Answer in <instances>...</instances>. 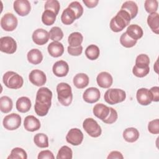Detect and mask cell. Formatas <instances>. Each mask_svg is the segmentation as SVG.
I'll return each mask as SVG.
<instances>
[{
  "label": "cell",
  "instance_id": "obj_39",
  "mask_svg": "<svg viewBox=\"0 0 159 159\" xmlns=\"http://www.w3.org/2000/svg\"><path fill=\"white\" fill-rule=\"evenodd\" d=\"M50 39L53 41L61 40L63 37V32L59 27H53L49 32Z\"/></svg>",
  "mask_w": 159,
  "mask_h": 159
},
{
  "label": "cell",
  "instance_id": "obj_13",
  "mask_svg": "<svg viewBox=\"0 0 159 159\" xmlns=\"http://www.w3.org/2000/svg\"><path fill=\"white\" fill-rule=\"evenodd\" d=\"M33 42L39 45H43L48 42L50 35L49 32L43 29H37L32 35Z\"/></svg>",
  "mask_w": 159,
  "mask_h": 159
},
{
  "label": "cell",
  "instance_id": "obj_31",
  "mask_svg": "<svg viewBox=\"0 0 159 159\" xmlns=\"http://www.w3.org/2000/svg\"><path fill=\"white\" fill-rule=\"evenodd\" d=\"M100 54V50L98 46L94 44L89 45L85 50V55L90 60H96Z\"/></svg>",
  "mask_w": 159,
  "mask_h": 159
},
{
  "label": "cell",
  "instance_id": "obj_27",
  "mask_svg": "<svg viewBox=\"0 0 159 159\" xmlns=\"http://www.w3.org/2000/svg\"><path fill=\"white\" fill-rule=\"evenodd\" d=\"M147 24L153 32L159 34V15L157 12L152 13L147 17Z\"/></svg>",
  "mask_w": 159,
  "mask_h": 159
},
{
  "label": "cell",
  "instance_id": "obj_6",
  "mask_svg": "<svg viewBox=\"0 0 159 159\" xmlns=\"http://www.w3.org/2000/svg\"><path fill=\"white\" fill-rule=\"evenodd\" d=\"M83 127L86 133L92 137H98L102 133L101 126L93 118H86L83 122Z\"/></svg>",
  "mask_w": 159,
  "mask_h": 159
},
{
  "label": "cell",
  "instance_id": "obj_42",
  "mask_svg": "<svg viewBox=\"0 0 159 159\" xmlns=\"http://www.w3.org/2000/svg\"><path fill=\"white\" fill-rule=\"evenodd\" d=\"M118 117V114L117 111L112 107H109V114L107 118H106L104 120H102L106 124H111L114 123Z\"/></svg>",
  "mask_w": 159,
  "mask_h": 159
},
{
  "label": "cell",
  "instance_id": "obj_1",
  "mask_svg": "<svg viewBox=\"0 0 159 159\" xmlns=\"http://www.w3.org/2000/svg\"><path fill=\"white\" fill-rule=\"evenodd\" d=\"M52 92L47 87L40 88L37 92L34 110L39 116L47 114L52 104Z\"/></svg>",
  "mask_w": 159,
  "mask_h": 159
},
{
  "label": "cell",
  "instance_id": "obj_23",
  "mask_svg": "<svg viewBox=\"0 0 159 159\" xmlns=\"http://www.w3.org/2000/svg\"><path fill=\"white\" fill-rule=\"evenodd\" d=\"M27 58L30 63L33 65H38L42 62L43 60V55L39 49L33 48L28 52Z\"/></svg>",
  "mask_w": 159,
  "mask_h": 159
},
{
  "label": "cell",
  "instance_id": "obj_29",
  "mask_svg": "<svg viewBox=\"0 0 159 159\" xmlns=\"http://www.w3.org/2000/svg\"><path fill=\"white\" fill-rule=\"evenodd\" d=\"M83 40V37L82 34L78 32H75L71 33L68 38V42L69 46L71 47H76L81 45Z\"/></svg>",
  "mask_w": 159,
  "mask_h": 159
},
{
  "label": "cell",
  "instance_id": "obj_11",
  "mask_svg": "<svg viewBox=\"0 0 159 159\" xmlns=\"http://www.w3.org/2000/svg\"><path fill=\"white\" fill-rule=\"evenodd\" d=\"M29 81L35 86H42L47 81V77L45 73L40 70H33L29 75Z\"/></svg>",
  "mask_w": 159,
  "mask_h": 159
},
{
  "label": "cell",
  "instance_id": "obj_17",
  "mask_svg": "<svg viewBox=\"0 0 159 159\" xmlns=\"http://www.w3.org/2000/svg\"><path fill=\"white\" fill-rule=\"evenodd\" d=\"M24 127L25 129L29 132H34L40 129V122L34 116H27L25 117Z\"/></svg>",
  "mask_w": 159,
  "mask_h": 159
},
{
  "label": "cell",
  "instance_id": "obj_18",
  "mask_svg": "<svg viewBox=\"0 0 159 159\" xmlns=\"http://www.w3.org/2000/svg\"><path fill=\"white\" fill-rule=\"evenodd\" d=\"M96 81L99 87L102 88H109L112 84L113 78L111 75L108 72L102 71L98 75Z\"/></svg>",
  "mask_w": 159,
  "mask_h": 159
},
{
  "label": "cell",
  "instance_id": "obj_32",
  "mask_svg": "<svg viewBox=\"0 0 159 159\" xmlns=\"http://www.w3.org/2000/svg\"><path fill=\"white\" fill-rule=\"evenodd\" d=\"M35 144L40 148H47L48 147V138L47 135L43 133L37 134L34 137Z\"/></svg>",
  "mask_w": 159,
  "mask_h": 159
},
{
  "label": "cell",
  "instance_id": "obj_12",
  "mask_svg": "<svg viewBox=\"0 0 159 159\" xmlns=\"http://www.w3.org/2000/svg\"><path fill=\"white\" fill-rule=\"evenodd\" d=\"M13 7L20 16H25L30 11V3L27 0H16L14 2Z\"/></svg>",
  "mask_w": 159,
  "mask_h": 159
},
{
  "label": "cell",
  "instance_id": "obj_47",
  "mask_svg": "<svg viewBox=\"0 0 159 159\" xmlns=\"http://www.w3.org/2000/svg\"><path fill=\"white\" fill-rule=\"evenodd\" d=\"M151 95L152 101L158 102L159 101V87L158 86H153L149 89Z\"/></svg>",
  "mask_w": 159,
  "mask_h": 159
},
{
  "label": "cell",
  "instance_id": "obj_49",
  "mask_svg": "<svg viewBox=\"0 0 159 159\" xmlns=\"http://www.w3.org/2000/svg\"><path fill=\"white\" fill-rule=\"evenodd\" d=\"M83 2L86 5V6L88 7V8H93L98 5L99 1L98 0H83Z\"/></svg>",
  "mask_w": 159,
  "mask_h": 159
},
{
  "label": "cell",
  "instance_id": "obj_16",
  "mask_svg": "<svg viewBox=\"0 0 159 159\" xmlns=\"http://www.w3.org/2000/svg\"><path fill=\"white\" fill-rule=\"evenodd\" d=\"M52 71L58 77L65 76L69 71L68 64L63 60L57 61L53 65Z\"/></svg>",
  "mask_w": 159,
  "mask_h": 159
},
{
  "label": "cell",
  "instance_id": "obj_19",
  "mask_svg": "<svg viewBox=\"0 0 159 159\" xmlns=\"http://www.w3.org/2000/svg\"><path fill=\"white\" fill-rule=\"evenodd\" d=\"M47 50L50 56L57 58L63 55L64 52V47L61 43L58 41H53L48 45Z\"/></svg>",
  "mask_w": 159,
  "mask_h": 159
},
{
  "label": "cell",
  "instance_id": "obj_48",
  "mask_svg": "<svg viewBox=\"0 0 159 159\" xmlns=\"http://www.w3.org/2000/svg\"><path fill=\"white\" fill-rule=\"evenodd\" d=\"M107 158V159H115V158L123 159L124 157L122 154L119 151H112L109 153Z\"/></svg>",
  "mask_w": 159,
  "mask_h": 159
},
{
  "label": "cell",
  "instance_id": "obj_21",
  "mask_svg": "<svg viewBox=\"0 0 159 159\" xmlns=\"http://www.w3.org/2000/svg\"><path fill=\"white\" fill-rule=\"evenodd\" d=\"M16 106L17 110L19 112L22 113H25L30 109L32 104L29 98L26 96H22L17 100Z\"/></svg>",
  "mask_w": 159,
  "mask_h": 159
},
{
  "label": "cell",
  "instance_id": "obj_37",
  "mask_svg": "<svg viewBox=\"0 0 159 159\" xmlns=\"http://www.w3.org/2000/svg\"><path fill=\"white\" fill-rule=\"evenodd\" d=\"M44 8L45 10L51 11L57 15L60 9V2L57 0H47L45 2Z\"/></svg>",
  "mask_w": 159,
  "mask_h": 159
},
{
  "label": "cell",
  "instance_id": "obj_25",
  "mask_svg": "<svg viewBox=\"0 0 159 159\" xmlns=\"http://www.w3.org/2000/svg\"><path fill=\"white\" fill-rule=\"evenodd\" d=\"M122 135L126 142L133 143L138 140L140 134L137 129L134 127H129L124 130Z\"/></svg>",
  "mask_w": 159,
  "mask_h": 159
},
{
  "label": "cell",
  "instance_id": "obj_2",
  "mask_svg": "<svg viewBox=\"0 0 159 159\" xmlns=\"http://www.w3.org/2000/svg\"><path fill=\"white\" fill-rule=\"evenodd\" d=\"M131 17L129 14L122 9H120L111 20L109 26L112 31L119 32L122 31L125 27L129 25Z\"/></svg>",
  "mask_w": 159,
  "mask_h": 159
},
{
  "label": "cell",
  "instance_id": "obj_35",
  "mask_svg": "<svg viewBox=\"0 0 159 159\" xmlns=\"http://www.w3.org/2000/svg\"><path fill=\"white\" fill-rule=\"evenodd\" d=\"M73 157L72 150L68 146H62L58 152L57 159H71Z\"/></svg>",
  "mask_w": 159,
  "mask_h": 159
},
{
  "label": "cell",
  "instance_id": "obj_9",
  "mask_svg": "<svg viewBox=\"0 0 159 159\" xmlns=\"http://www.w3.org/2000/svg\"><path fill=\"white\" fill-rule=\"evenodd\" d=\"M17 50V43L11 37L5 36L0 39V50L2 52L12 54Z\"/></svg>",
  "mask_w": 159,
  "mask_h": 159
},
{
  "label": "cell",
  "instance_id": "obj_34",
  "mask_svg": "<svg viewBox=\"0 0 159 159\" xmlns=\"http://www.w3.org/2000/svg\"><path fill=\"white\" fill-rule=\"evenodd\" d=\"M27 155L26 152L22 148L16 147L14 148L11 154L8 156L7 159H27Z\"/></svg>",
  "mask_w": 159,
  "mask_h": 159
},
{
  "label": "cell",
  "instance_id": "obj_44",
  "mask_svg": "<svg viewBox=\"0 0 159 159\" xmlns=\"http://www.w3.org/2000/svg\"><path fill=\"white\" fill-rule=\"evenodd\" d=\"M148 130L152 134H159V120L156 119L149 122L148 124Z\"/></svg>",
  "mask_w": 159,
  "mask_h": 159
},
{
  "label": "cell",
  "instance_id": "obj_5",
  "mask_svg": "<svg viewBox=\"0 0 159 159\" xmlns=\"http://www.w3.org/2000/svg\"><path fill=\"white\" fill-rule=\"evenodd\" d=\"M104 98L107 103L114 105L123 102L126 98V93L121 89L111 88L106 91Z\"/></svg>",
  "mask_w": 159,
  "mask_h": 159
},
{
  "label": "cell",
  "instance_id": "obj_41",
  "mask_svg": "<svg viewBox=\"0 0 159 159\" xmlns=\"http://www.w3.org/2000/svg\"><path fill=\"white\" fill-rule=\"evenodd\" d=\"M68 7L72 9L76 17V19H79L83 14V7L81 4L78 1L71 2L68 6Z\"/></svg>",
  "mask_w": 159,
  "mask_h": 159
},
{
  "label": "cell",
  "instance_id": "obj_10",
  "mask_svg": "<svg viewBox=\"0 0 159 159\" xmlns=\"http://www.w3.org/2000/svg\"><path fill=\"white\" fill-rule=\"evenodd\" d=\"M83 134L78 128L71 129L66 135V140L70 144L77 146L80 145L83 140Z\"/></svg>",
  "mask_w": 159,
  "mask_h": 159
},
{
  "label": "cell",
  "instance_id": "obj_22",
  "mask_svg": "<svg viewBox=\"0 0 159 159\" xmlns=\"http://www.w3.org/2000/svg\"><path fill=\"white\" fill-rule=\"evenodd\" d=\"M125 32L130 38L135 40H137L142 38L143 34L142 27L137 24L129 25Z\"/></svg>",
  "mask_w": 159,
  "mask_h": 159
},
{
  "label": "cell",
  "instance_id": "obj_36",
  "mask_svg": "<svg viewBox=\"0 0 159 159\" xmlns=\"http://www.w3.org/2000/svg\"><path fill=\"white\" fill-rule=\"evenodd\" d=\"M150 58L146 54H140L135 59V65L137 67L143 68L149 67Z\"/></svg>",
  "mask_w": 159,
  "mask_h": 159
},
{
  "label": "cell",
  "instance_id": "obj_28",
  "mask_svg": "<svg viewBox=\"0 0 159 159\" xmlns=\"http://www.w3.org/2000/svg\"><path fill=\"white\" fill-rule=\"evenodd\" d=\"M76 19L74 11L69 7L65 9L61 16V20L65 25H70Z\"/></svg>",
  "mask_w": 159,
  "mask_h": 159
},
{
  "label": "cell",
  "instance_id": "obj_3",
  "mask_svg": "<svg viewBox=\"0 0 159 159\" xmlns=\"http://www.w3.org/2000/svg\"><path fill=\"white\" fill-rule=\"evenodd\" d=\"M58 100L64 106H68L73 100L71 87L66 83H60L57 86Z\"/></svg>",
  "mask_w": 159,
  "mask_h": 159
},
{
  "label": "cell",
  "instance_id": "obj_14",
  "mask_svg": "<svg viewBox=\"0 0 159 159\" xmlns=\"http://www.w3.org/2000/svg\"><path fill=\"white\" fill-rule=\"evenodd\" d=\"M101 97L99 90L95 87H90L86 89L83 94V98L84 101L88 103L93 104L97 102Z\"/></svg>",
  "mask_w": 159,
  "mask_h": 159
},
{
  "label": "cell",
  "instance_id": "obj_20",
  "mask_svg": "<svg viewBox=\"0 0 159 159\" xmlns=\"http://www.w3.org/2000/svg\"><path fill=\"white\" fill-rule=\"evenodd\" d=\"M93 112L96 117L102 121L108 116L109 114V107L102 103H99L94 106Z\"/></svg>",
  "mask_w": 159,
  "mask_h": 159
},
{
  "label": "cell",
  "instance_id": "obj_7",
  "mask_svg": "<svg viewBox=\"0 0 159 159\" xmlns=\"http://www.w3.org/2000/svg\"><path fill=\"white\" fill-rule=\"evenodd\" d=\"M21 122L22 119L20 115L16 113H11L5 116L2 121V124L6 129L14 130L20 127Z\"/></svg>",
  "mask_w": 159,
  "mask_h": 159
},
{
  "label": "cell",
  "instance_id": "obj_15",
  "mask_svg": "<svg viewBox=\"0 0 159 159\" xmlns=\"http://www.w3.org/2000/svg\"><path fill=\"white\" fill-rule=\"evenodd\" d=\"M137 102L142 106H148L152 102V95L149 89L144 88H140L137 90L136 94Z\"/></svg>",
  "mask_w": 159,
  "mask_h": 159
},
{
  "label": "cell",
  "instance_id": "obj_30",
  "mask_svg": "<svg viewBox=\"0 0 159 159\" xmlns=\"http://www.w3.org/2000/svg\"><path fill=\"white\" fill-rule=\"evenodd\" d=\"M13 106L12 99L6 96L1 97L0 98V110L3 113L9 112Z\"/></svg>",
  "mask_w": 159,
  "mask_h": 159
},
{
  "label": "cell",
  "instance_id": "obj_38",
  "mask_svg": "<svg viewBox=\"0 0 159 159\" xmlns=\"http://www.w3.org/2000/svg\"><path fill=\"white\" fill-rule=\"evenodd\" d=\"M120 44L126 48H131L137 43V40L130 38L126 32H124L120 37Z\"/></svg>",
  "mask_w": 159,
  "mask_h": 159
},
{
  "label": "cell",
  "instance_id": "obj_8",
  "mask_svg": "<svg viewBox=\"0 0 159 159\" xmlns=\"http://www.w3.org/2000/svg\"><path fill=\"white\" fill-rule=\"evenodd\" d=\"M17 17L12 13H6L1 19V26L5 31H13L17 27Z\"/></svg>",
  "mask_w": 159,
  "mask_h": 159
},
{
  "label": "cell",
  "instance_id": "obj_46",
  "mask_svg": "<svg viewBox=\"0 0 159 159\" xmlns=\"http://www.w3.org/2000/svg\"><path fill=\"white\" fill-rule=\"evenodd\" d=\"M38 159H54L55 157L53 154V153L48 150H42L41 151L37 157Z\"/></svg>",
  "mask_w": 159,
  "mask_h": 159
},
{
  "label": "cell",
  "instance_id": "obj_4",
  "mask_svg": "<svg viewBox=\"0 0 159 159\" xmlns=\"http://www.w3.org/2000/svg\"><path fill=\"white\" fill-rule=\"evenodd\" d=\"M2 81L6 87L14 89L20 88L24 84L22 77L17 73L12 71H7L4 74Z\"/></svg>",
  "mask_w": 159,
  "mask_h": 159
},
{
  "label": "cell",
  "instance_id": "obj_40",
  "mask_svg": "<svg viewBox=\"0 0 159 159\" xmlns=\"http://www.w3.org/2000/svg\"><path fill=\"white\" fill-rule=\"evenodd\" d=\"M144 7L148 13L157 12L158 7V2L157 0H146L144 2Z\"/></svg>",
  "mask_w": 159,
  "mask_h": 159
},
{
  "label": "cell",
  "instance_id": "obj_43",
  "mask_svg": "<svg viewBox=\"0 0 159 159\" xmlns=\"http://www.w3.org/2000/svg\"><path fill=\"white\" fill-rule=\"evenodd\" d=\"M150 71V68L147 67V68H139L137 67L136 66H134L132 68V73L133 74L139 78H143L147 75Z\"/></svg>",
  "mask_w": 159,
  "mask_h": 159
},
{
  "label": "cell",
  "instance_id": "obj_45",
  "mask_svg": "<svg viewBox=\"0 0 159 159\" xmlns=\"http://www.w3.org/2000/svg\"><path fill=\"white\" fill-rule=\"evenodd\" d=\"M68 53L72 56H79L83 52V47L80 45L76 47H71L68 46L67 48Z\"/></svg>",
  "mask_w": 159,
  "mask_h": 159
},
{
  "label": "cell",
  "instance_id": "obj_26",
  "mask_svg": "<svg viewBox=\"0 0 159 159\" xmlns=\"http://www.w3.org/2000/svg\"><path fill=\"white\" fill-rule=\"evenodd\" d=\"M121 9L127 11L129 14L131 19L136 17L139 11L137 4L132 1H127L124 2L121 6Z\"/></svg>",
  "mask_w": 159,
  "mask_h": 159
},
{
  "label": "cell",
  "instance_id": "obj_24",
  "mask_svg": "<svg viewBox=\"0 0 159 159\" xmlns=\"http://www.w3.org/2000/svg\"><path fill=\"white\" fill-rule=\"evenodd\" d=\"M74 85L78 89H83L86 87L89 82L88 76L83 73L76 74L73 80Z\"/></svg>",
  "mask_w": 159,
  "mask_h": 159
},
{
  "label": "cell",
  "instance_id": "obj_33",
  "mask_svg": "<svg viewBox=\"0 0 159 159\" xmlns=\"http://www.w3.org/2000/svg\"><path fill=\"white\" fill-rule=\"evenodd\" d=\"M57 15L52 11L45 10L42 15V21L46 25H53L56 20Z\"/></svg>",
  "mask_w": 159,
  "mask_h": 159
}]
</instances>
